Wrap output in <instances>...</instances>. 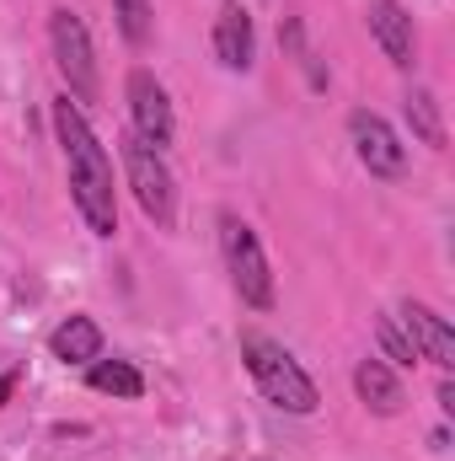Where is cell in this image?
Wrapping results in <instances>:
<instances>
[{"label": "cell", "instance_id": "6da1fadb", "mask_svg": "<svg viewBox=\"0 0 455 461\" xmlns=\"http://www.w3.org/2000/svg\"><path fill=\"white\" fill-rule=\"evenodd\" d=\"M54 134L65 145V167H70V199L81 210V221L92 236H113L118 230V188H113V156L108 145L92 134V123L81 113V103L59 97L54 103Z\"/></svg>", "mask_w": 455, "mask_h": 461}, {"label": "cell", "instance_id": "7a4b0ae2", "mask_svg": "<svg viewBox=\"0 0 455 461\" xmlns=\"http://www.w3.org/2000/svg\"><path fill=\"white\" fill-rule=\"evenodd\" d=\"M241 359H246L257 392H263L273 408H284V413H317V402H322V397H317V381L300 370V359L284 344H273V339H263V333H246V339H241Z\"/></svg>", "mask_w": 455, "mask_h": 461}, {"label": "cell", "instance_id": "3957f363", "mask_svg": "<svg viewBox=\"0 0 455 461\" xmlns=\"http://www.w3.org/2000/svg\"><path fill=\"white\" fill-rule=\"evenodd\" d=\"M49 43H54V65H59V76H65L70 97H76V103H97V97H103L97 49H92L86 22H81L70 5H59V11L49 16Z\"/></svg>", "mask_w": 455, "mask_h": 461}, {"label": "cell", "instance_id": "277c9868", "mask_svg": "<svg viewBox=\"0 0 455 461\" xmlns=\"http://www.w3.org/2000/svg\"><path fill=\"white\" fill-rule=\"evenodd\" d=\"M220 252H226L236 295H241L252 312H268V306H273V274H268L263 241H257V230L246 226L241 215H230V210L220 215Z\"/></svg>", "mask_w": 455, "mask_h": 461}, {"label": "cell", "instance_id": "5b68a950", "mask_svg": "<svg viewBox=\"0 0 455 461\" xmlns=\"http://www.w3.org/2000/svg\"><path fill=\"white\" fill-rule=\"evenodd\" d=\"M118 145H123V172H129V188H134L145 221H156V226L166 230L177 221V183H172V167H166L161 150L145 145L139 134H123Z\"/></svg>", "mask_w": 455, "mask_h": 461}, {"label": "cell", "instance_id": "8992f818", "mask_svg": "<svg viewBox=\"0 0 455 461\" xmlns=\"http://www.w3.org/2000/svg\"><path fill=\"white\" fill-rule=\"evenodd\" d=\"M348 134H353V150H359V161H364V172L370 177H402L407 172V150H402V140L391 134V123L380 113H359L348 118Z\"/></svg>", "mask_w": 455, "mask_h": 461}, {"label": "cell", "instance_id": "52a82bcc", "mask_svg": "<svg viewBox=\"0 0 455 461\" xmlns=\"http://www.w3.org/2000/svg\"><path fill=\"white\" fill-rule=\"evenodd\" d=\"M129 113H134V134L145 145H172L177 123H172V103H166V86L150 76V70H129Z\"/></svg>", "mask_w": 455, "mask_h": 461}, {"label": "cell", "instance_id": "ba28073f", "mask_svg": "<svg viewBox=\"0 0 455 461\" xmlns=\"http://www.w3.org/2000/svg\"><path fill=\"white\" fill-rule=\"evenodd\" d=\"M402 328H407V344L418 348V359H429V365H440V370L455 365V333L434 306L407 301V306H402Z\"/></svg>", "mask_w": 455, "mask_h": 461}, {"label": "cell", "instance_id": "9c48e42d", "mask_svg": "<svg viewBox=\"0 0 455 461\" xmlns=\"http://www.w3.org/2000/svg\"><path fill=\"white\" fill-rule=\"evenodd\" d=\"M370 32H375V43L386 49L391 65L407 70L418 59V27H413V16L397 0H370Z\"/></svg>", "mask_w": 455, "mask_h": 461}, {"label": "cell", "instance_id": "30bf717a", "mask_svg": "<svg viewBox=\"0 0 455 461\" xmlns=\"http://www.w3.org/2000/svg\"><path fill=\"white\" fill-rule=\"evenodd\" d=\"M353 392H359V402L370 408V413H380V419H391V413H402V381H397V370L386 365V359H364L359 370H353Z\"/></svg>", "mask_w": 455, "mask_h": 461}, {"label": "cell", "instance_id": "8fae6325", "mask_svg": "<svg viewBox=\"0 0 455 461\" xmlns=\"http://www.w3.org/2000/svg\"><path fill=\"white\" fill-rule=\"evenodd\" d=\"M215 54H220L226 70H246V65H252L257 32H252V16H246L241 5H226V11L215 16Z\"/></svg>", "mask_w": 455, "mask_h": 461}, {"label": "cell", "instance_id": "7c38bea8", "mask_svg": "<svg viewBox=\"0 0 455 461\" xmlns=\"http://www.w3.org/2000/svg\"><path fill=\"white\" fill-rule=\"evenodd\" d=\"M54 359H65V365H92L97 354H103V328L92 322V317H65L59 328H54Z\"/></svg>", "mask_w": 455, "mask_h": 461}, {"label": "cell", "instance_id": "4fadbf2b", "mask_svg": "<svg viewBox=\"0 0 455 461\" xmlns=\"http://www.w3.org/2000/svg\"><path fill=\"white\" fill-rule=\"evenodd\" d=\"M86 381H92V392H108V397H139L145 392V375L129 359H92Z\"/></svg>", "mask_w": 455, "mask_h": 461}, {"label": "cell", "instance_id": "5bb4252c", "mask_svg": "<svg viewBox=\"0 0 455 461\" xmlns=\"http://www.w3.org/2000/svg\"><path fill=\"white\" fill-rule=\"evenodd\" d=\"M407 123H413V134H418L424 145L445 150V118H440L434 92H424V86H413V92H407Z\"/></svg>", "mask_w": 455, "mask_h": 461}, {"label": "cell", "instance_id": "9a60e30c", "mask_svg": "<svg viewBox=\"0 0 455 461\" xmlns=\"http://www.w3.org/2000/svg\"><path fill=\"white\" fill-rule=\"evenodd\" d=\"M113 16H118V32H123L134 49L150 43V32H156V5H150V0H113Z\"/></svg>", "mask_w": 455, "mask_h": 461}, {"label": "cell", "instance_id": "2e32d148", "mask_svg": "<svg viewBox=\"0 0 455 461\" xmlns=\"http://www.w3.org/2000/svg\"><path fill=\"white\" fill-rule=\"evenodd\" d=\"M375 333H380V348H386L397 365H418V348L407 344V333L397 328V317H380V322H375Z\"/></svg>", "mask_w": 455, "mask_h": 461}, {"label": "cell", "instance_id": "e0dca14e", "mask_svg": "<svg viewBox=\"0 0 455 461\" xmlns=\"http://www.w3.org/2000/svg\"><path fill=\"white\" fill-rule=\"evenodd\" d=\"M284 43L295 49V59H300V70L311 76V86H327V70L317 65V54L306 49V32H300V22H284Z\"/></svg>", "mask_w": 455, "mask_h": 461}, {"label": "cell", "instance_id": "ac0fdd59", "mask_svg": "<svg viewBox=\"0 0 455 461\" xmlns=\"http://www.w3.org/2000/svg\"><path fill=\"white\" fill-rule=\"evenodd\" d=\"M440 408H445V413H455V386H451V381H440Z\"/></svg>", "mask_w": 455, "mask_h": 461}, {"label": "cell", "instance_id": "d6986e66", "mask_svg": "<svg viewBox=\"0 0 455 461\" xmlns=\"http://www.w3.org/2000/svg\"><path fill=\"white\" fill-rule=\"evenodd\" d=\"M11 386H16V381H11V375H0V402L11 397Z\"/></svg>", "mask_w": 455, "mask_h": 461}]
</instances>
